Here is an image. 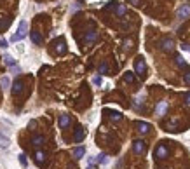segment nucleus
<instances>
[{"label": "nucleus", "mask_w": 190, "mask_h": 169, "mask_svg": "<svg viewBox=\"0 0 190 169\" xmlns=\"http://www.w3.org/2000/svg\"><path fill=\"white\" fill-rule=\"evenodd\" d=\"M26 33H28V25H26V21H21L19 23V26H18V30H16V33L12 35V42H19V40H23L25 37H26Z\"/></svg>", "instance_id": "obj_1"}, {"label": "nucleus", "mask_w": 190, "mask_h": 169, "mask_svg": "<svg viewBox=\"0 0 190 169\" xmlns=\"http://www.w3.org/2000/svg\"><path fill=\"white\" fill-rule=\"evenodd\" d=\"M190 16V5L185 4V5H181L180 9H178V19H187Z\"/></svg>", "instance_id": "obj_2"}, {"label": "nucleus", "mask_w": 190, "mask_h": 169, "mask_svg": "<svg viewBox=\"0 0 190 169\" xmlns=\"http://www.w3.org/2000/svg\"><path fill=\"white\" fill-rule=\"evenodd\" d=\"M23 89H25V84L18 79L16 82H14V85H12V94H14V96H19V94L23 93Z\"/></svg>", "instance_id": "obj_3"}, {"label": "nucleus", "mask_w": 190, "mask_h": 169, "mask_svg": "<svg viewBox=\"0 0 190 169\" xmlns=\"http://www.w3.org/2000/svg\"><path fill=\"white\" fill-rule=\"evenodd\" d=\"M133 150H134V153H143V152H145V141H141V139L134 141Z\"/></svg>", "instance_id": "obj_4"}, {"label": "nucleus", "mask_w": 190, "mask_h": 169, "mask_svg": "<svg viewBox=\"0 0 190 169\" xmlns=\"http://www.w3.org/2000/svg\"><path fill=\"white\" fill-rule=\"evenodd\" d=\"M136 73L138 75L145 73V59L143 58H138V61H136Z\"/></svg>", "instance_id": "obj_5"}, {"label": "nucleus", "mask_w": 190, "mask_h": 169, "mask_svg": "<svg viewBox=\"0 0 190 169\" xmlns=\"http://www.w3.org/2000/svg\"><path fill=\"white\" fill-rule=\"evenodd\" d=\"M166 110H168V103H166V101H160L159 105H157V108H155V113H157V115H164V113H166Z\"/></svg>", "instance_id": "obj_6"}, {"label": "nucleus", "mask_w": 190, "mask_h": 169, "mask_svg": "<svg viewBox=\"0 0 190 169\" xmlns=\"http://www.w3.org/2000/svg\"><path fill=\"white\" fill-rule=\"evenodd\" d=\"M155 155L159 157V159H164V157H168V148L164 147V145L157 147V150H155Z\"/></svg>", "instance_id": "obj_7"}, {"label": "nucleus", "mask_w": 190, "mask_h": 169, "mask_svg": "<svg viewBox=\"0 0 190 169\" xmlns=\"http://www.w3.org/2000/svg\"><path fill=\"white\" fill-rule=\"evenodd\" d=\"M136 126H138V131H140L141 134H145V133L150 131V124H146V122H138Z\"/></svg>", "instance_id": "obj_8"}, {"label": "nucleus", "mask_w": 190, "mask_h": 169, "mask_svg": "<svg viewBox=\"0 0 190 169\" xmlns=\"http://www.w3.org/2000/svg\"><path fill=\"white\" fill-rule=\"evenodd\" d=\"M84 155H86V148L84 147H77L75 150H73V157H75V159H82Z\"/></svg>", "instance_id": "obj_9"}, {"label": "nucleus", "mask_w": 190, "mask_h": 169, "mask_svg": "<svg viewBox=\"0 0 190 169\" xmlns=\"http://www.w3.org/2000/svg\"><path fill=\"white\" fill-rule=\"evenodd\" d=\"M173 45H174V44H173L171 39H164L162 40V49L164 51H173Z\"/></svg>", "instance_id": "obj_10"}, {"label": "nucleus", "mask_w": 190, "mask_h": 169, "mask_svg": "<svg viewBox=\"0 0 190 169\" xmlns=\"http://www.w3.org/2000/svg\"><path fill=\"white\" fill-rule=\"evenodd\" d=\"M30 37H31V40H33V44H42V37H40V33L39 31H31L30 33Z\"/></svg>", "instance_id": "obj_11"}, {"label": "nucleus", "mask_w": 190, "mask_h": 169, "mask_svg": "<svg viewBox=\"0 0 190 169\" xmlns=\"http://www.w3.org/2000/svg\"><path fill=\"white\" fill-rule=\"evenodd\" d=\"M9 138H7V136H5V134H2L0 133V148H7L9 147Z\"/></svg>", "instance_id": "obj_12"}, {"label": "nucleus", "mask_w": 190, "mask_h": 169, "mask_svg": "<svg viewBox=\"0 0 190 169\" xmlns=\"http://www.w3.org/2000/svg\"><path fill=\"white\" fill-rule=\"evenodd\" d=\"M84 136H86V131L82 129V127H79V129H77V133H75V141L77 143L82 141V139H84Z\"/></svg>", "instance_id": "obj_13"}, {"label": "nucleus", "mask_w": 190, "mask_h": 169, "mask_svg": "<svg viewBox=\"0 0 190 169\" xmlns=\"http://www.w3.org/2000/svg\"><path fill=\"white\" fill-rule=\"evenodd\" d=\"M70 124V117L68 115H61L59 117V127H67Z\"/></svg>", "instance_id": "obj_14"}, {"label": "nucleus", "mask_w": 190, "mask_h": 169, "mask_svg": "<svg viewBox=\"0 0 190 169\" xmlns=\"http://www.w3.org/2000/svg\"><path fill=\"white\" fill-rule=\"evenodd\" d=\"M96 39H98V31H89L87 35H86V42H87V44L89 42H94Z\"/></svg>", "instance_id": "obj_15"}, {"label": "nucleus", "mask_w": 190, "mask_h": 169, "mask_svg": "<svg viewBox=\"0 0 190 169\" xmlns=\"http://www.w3.org/2000/svg\"><path fill=\"white\" fill-rule=\"evenodd\" d=\"M0 85H2V89H9L11 80L7 79V77H2V79H0Z\"/></svg>", "instance_id": "obj_16"}, {"label": "nucleus", "mask_w": 190, "mask_h": 169, "mask_svg": "<svg viewBox=\"0 0 190 169\" xmlns=\"http://www.w3.org/2000/svg\"><path fill=\"white\" fill-rule=\"evenodd\" d=\"M42 143H44V136H40V134L33 136V145H35V147H40Z\"/></svg>", "instance_id": "obj_17"}, {"label": "nucleus", "mask_w": 190, "mask_h": 169, "mask_svg": "<svg viewBox=\"0 0 190 169\" xmlns=\"http://www.w3.org/2000/svg\"><path fill=\"white\" fill-rule=\"evenodd\" d=\"M96 162L98 164H106V162H108V157H106L105 153H100V155L96 157Z\"/></svg>", "instance_id": "obj_18"}, {"label": "nucleus", "mask_w": 190, "mask_h": 169, "mask_svg": "<svg viewBox=\"0 0 190 169\" xmlns=\"http://www.w3.org/2000/svg\"><path fill=\"white\" fill-rule=\"evenodd\" d=\"M35 159L39 164H44V160H45V155H44V152H37L35 153Z\"/></svg>", "instance_id": "obj_19"}, {"label": "nucleus", "mask_w": 190, "mask_h": 169, "mask_svg": "<svg viewBox=\"0 0 190 169\" xmlns=\"http://www.w3.org/2000/svg\"><path fill=\"white\" fill-rule=\"evenodd\" d=\"M143 99H145V93H140L136 96V99H134V105H136V107H140V105L143 103Z\"/></svg>", "instance_id": "obj_20"}, {"label": "nucleus", "mask_w": 190, "mask_h": 169, "mask_svg": "<svg viewBox=\"0 0 190 169\" xmlns=\"http://www.w3.org/2000/svg\"><path fill=\"white\" fill-rule=\"evenodd\" d=\"M56 51H58V53H59V54H65V51H67V47H65V42H63V40H61V42H59V44L56 45Z\"/></svg>", "instance_id": "obj_21"}, {"label": "nucleus", "mask_w": 190, "mask_h": 169, "mask_svg": "<svg viewBox=\"0 0 190 169\" xmlns=\"http://www.w3.org/2000/svg\"><path fill=\"white\" fill-rule=\"evenodd\" d=\"M4 63H5V65H9V66H14V59H12V56L5 54V56H4Z\"/></svg>", "instance_id": "obj_22"}, {"label": "nucleus", "mask_w": 190, "mask_h": 169, "mask_svg": "<svg viewBox=\"0 0 190 169\" xmlns=\"http://www.w3.org/2000/svg\"><path fill=\"white\" fill-rule=\"evenodd\" d=\"M110 119L112 120H120V119H122V113H120V112H112V113H110Z\"/></svg>", "instance_id": "obj_23"}, {"label": "nucleus", "mask_w": 190, "mask_h": 169, "mask_svg": "<svg viewBox=\"0 0 190 169\" xmlns=\"http://www.w3.org/2000/svg\"><path fill=\"white\" fill-rule=\"evenodd\" d=\"M124 79H126V82H134V75L131 73V71H127V73L124 75Z\"/></svg>", "instance_id": "obj_24"}, {"label": "nucleus", "mask_w": 190, "mask_h": 169, "mask_svg": "<svg viewBox=\"0 0 190 169\" xmlns=\"http://www.w3.org/2000/svg\"><path fill=\"white\" fill-rule=\"evenodd\" d=\"M7 26H9V19H5V21L0 19V30H4V28H7Z\"/></svg>", "instance_id": "obj_25"}, {"label": "nucleus", "mask_w": 190, "mask_h": 169, "mask_svg": "<svg viewBox=\"0 0 190 169\" xmlns=\"http://www.w3.org/2000/svg\"><path fill=\"white\" fill-rule=\"evenodd\" d=\"M106 70H108L106 63H101V65H100V73H106Z\"/></svg>", "instance_id": "obj_26"}, {"label": "nucleus", "mask_w": 190, "mask_h": 169, "mask_svg": "<svg viewBox=\"0 0 190 169\" xmlns=\"http://www.w3.org/2000/svg\"><path fill=\"white\" fill-rule=\"evenodd\" d=\"M176 63L180 65V66H185V59L181 58V56H176Z\"/></svg>", "instance_id": "obj_27"}, {"label": "nucleus", "mask_w": 190, "mask_h": 169, "mask_svg": "<svg viewBox=\"0 0 190 169\" xmlns=\"http://www.w3.org/2000/svg\"><path fill=\"white\" fill-rule=\"evenodd\" d=\"M124 12H126V5H119V9H117V14H119V16H122Z\"/></svg>", "instance_id": "obj_28"}, {"label": "nucleus", "mask_w": 190, "mask_h": 169, "mask_svg": "<svg viewBox=\"0 0 190 169\" xmlns=\"http://www.w3.org/2000/svg\"><path fill=\"white\" fill-rule=\"evenodd\" d=\"M93 82H94V84H96V85H101V84H103L101 77H94V79H93Z\"/></svg>", "instance_id": "obj_29"}, {"label": "nucleus", "mask_w": 190, "mask_h": 169, "mask_svg": "<svg viewBox=\"0 0 190 169\" xmlns=\"http://www.w3.org/2000/svg\"><path fill=\"white\" fill-rule=\"evenodd\" d=\"M11 71H14V73H21V68H19L18 65H14V66H11Z\"/></svg>", "instance_id": "obj_30"}, {"label": "nucleus", "mask_w": 190, "mask_h": 169, "mask_svg": "<svg viewBox=\"0 0 190 169\" xmlns=\"http://www.w3.org/2000/svg\"><path fill=\"white\" fill-rule=\"evenodd\" d=\"M19 162H21L23 166H26V159H25V155H23V153L19 155Z\"/></svg>", "instance_id": "obj_31"}, {"label": "nucleus", "mask_w": 190, "mask_h": 169, "mask_svg": "<svg viewBox=\"0 0 190 169\" xmlns=\"http://www.w3.org/2000/svg\"><path fill=\"white\" fill-rule=\"evenodd\" d=\"M0 47H4V49L7 47V40H5V39H2V40H0Z\"/></svg>", "instance_id": "obj_32"}, {"label": "nucleus", "mask_w": 190, "mask_h": 169, "mask_svg": "<svg viewBox=\"0 0 190 169\" xmlns=\"http://www.w3.org/2000/svg\"><path fill=\"white\" fill-rule=\"evenodd\" d=\"M181 49H183V51H188V53H190V45L188 44H181Z\"/></svg>", "instance_id": "obj_33"}, {"label": "nucleus", "mask_w": 190, "mask_h": 169, "mask_svg": "<svg viewBox=\"0 0 190 169\" xmlns=\"http://www.w3.org/2000/svg\"><path fill=\"white\" fill-rule=\"evenodd\" d=\"M185 82L190 85V71H188V73H187V75H185Z\"/></svg>", "instance_id": "obj_34"}, {"label": "nucleus", "mask_w": 190, "mask_h": 169, "mask_svg": "<svg viewBox=\"0 0 190 169\" xmlns=\"http://www.w3.org/2000/svg\"><path fill=\"white\" fill-rule=\"evenodd\" d=\"M185 99H187V105L190 107V93H187V98H185Z\"/></svg>", "instance_id": "obj_35"}, {"label": "nucleus", "mask_w": 190, "mask_h": 169, "mask_svg": "<svg viewBox=\"0 0 190 169\" xmlns=\"http://www.w3.org/2000/svg\"><path fill=\"white\" fill-rule=\"evenodd\" d=\"M131 2H133V4H138V2H140V0H131Z\"/></svg>", "instance_id": "obj_36"}]
</instances>
